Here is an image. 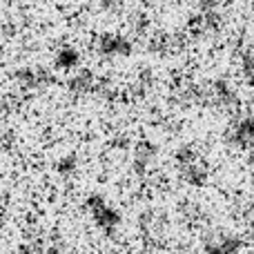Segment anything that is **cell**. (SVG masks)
Wrapping results in <instances>:
<instances>
[{
	"label": "cell",
	"mask_w": 254,
	"mask_h": 254,
	"mask_svg": "<svg viewBox=\"0 0 254 254\" xmlns=\"http://www.w3.org/2000/svg\"><path fill=\"white\" fill-rule=\"evenodd\" d=\"M87 210L92 212V219L98 228L105 234H114L116 228L121 225V214L101 196H92L87 198Z\"/></svg>",
	"instance_id": "cell-1"
},
{
	"label": "cell",
	"mask_w": 254,
	"mask_h": 254,
	"mask_svg": "<svg viewBox=\"0 0 254 254\" xmlns=\"http://www.w3.org/2000/svg\"><path fill=\"white\" fill-rule=\"evenodd\" d=\"M101 52L110 54V56H127V54L131 52V43L125 38V36L107 34L101 38Z\"/></svg>",
	"instance_id": "cell-2"
},
{
	"label": "cell",
	"mask_w": 254,
	"mask_h": 254,
	"mask_svg": "<svg viewBox=\"0 0 254 254\" xmlns=\"http://www.w3.org/2000/svg\"><path fill=\"white\" fill-rule=\"evenodd\" d=\"M234 140L239 145H243V147L254 145V116L252 119H246L243 123H239L237 131H234Z\"/></svg>",
	"instance_id": "cell-3"
},
{
	"label": "cell",
	"mask_w": 254,
	"mask_h": 254,
	"mask_svg": "<svg viewBox=\"0 0 254 254\" xmlns=\"http://www.w3.org/2000/svg\"><path fill=\"white\" fill-rule=\"evenodd\" d=\"M239 248H241V243L237 239H223V241L212 243L205 254H239Z\"/></svg>",
	"instance_id": "cell-4"
},
{
	"label": "cell",
	"mask_w": 254,
	"mask_h": 254,
	"mask_svg": "<svg viewBox=\"0 0 254 254\" xmlns=\"http://www.w3.org/2000/svg\"><path fill=\"white\" fill-rule=\"evenodd\" d=\"M56 65L61 67V69H74V67L78 65V52H76V49H69V47L61 49L56 56Z\"/></svg>",
	"instance_id": "cell-5"
},
{
	"label": "cell",
	"mask_w": 254,
	"mask_h": 254,
	"mask_svg": "<svg viewBox=\"0 0 254 254\" xmlns=\"http://www.w3.org/2000/svg\"><path fill=\"white\" fill-rule=\"evenodd\" d=\"M69 87L74 89V92H89V89H92V76H89V74H80L78 78L71 80Z\"/></svg>",
	"instance_id": "cell-6"
}]
</instances>
